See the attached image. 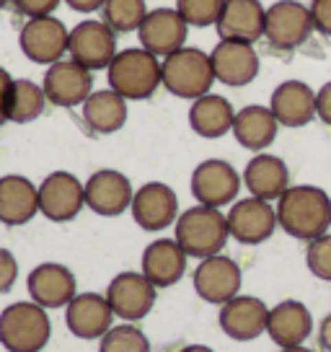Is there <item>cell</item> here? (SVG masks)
<instances>
[{
	"instance_id": "6da1fadb",
	"label": "cell",
	"mask_w": 331,
	"mask_h": 352,
	"mask_svg": "<svg viewBox=\"0 0 331 352\" xmlns=\"http://www.w3.org/2000/svg\"><path fill=\"white\" fill-rule=\"evenodd\" d=\"M275 208L277 226L298 241H313L331 228V197L321 187L290 184Z\"/></svg>"
},
{
	"instance_id": "7a4b0ae2",
	"label": "cell",
	"mask_w": 331,
	"mask_h": 352,
	"mask_svg": "<svg viewBox=\"0 0 331 352\" xmlns=\"http://www.w3.org/2000/svg\"><path fill=\"white\" fill-rule=\"evenodd\" d=\"M109 88L117 91L122 99L127 101H145L150 99L158 88L163 86V73H161V57L148 52L143 47H130L119 50L117 57L106 67Z\"/></svg>"
},
{
	"instance_id": "3957f363",
	"label": "cell",
	"mask_w": 331,
	"mask_h": 352,
	"mask_svg": "<svg viewBox=\"0 0 331 352\" xmlns=\"http://www.w3.org/2000/svg\"><path fill=\"white\" fill-rule=\"evenodd\" d=\"M174 226H176L174 239L194 259H207V256L222 254L225 243L231 239L225 212L215 208H205V205H194V208L184 210Z\"/></svg>"
},
{
	"instance_id": "277c9868",
	"label": "cell",
	"mask_w": 331,
	"mask_h": 352,
	"mask_svg": "<svg viewBox=\"0 0 331 352\" xmlns=\"http://www.w3.org/2000/svg\"><path fill=\"white\" fill-rule=\"evenodd\" d=\"M52 340L47 308L34 300H19L0 311V344L8 352H42Z\"/></svg>"
},
{
	"instance_id": "5b68a950",
	"label": "cell",
	"mask_w": 331,
	"mask_h": 352,
	"mask_svg": "<svg viewBox=\"0 0 331 352\" xmlns=\"http://www.w3.org/2000/svg\"><path fill=\"white\" fill-rule=\"evenodd\" d=\"M161 73H163V86L168 94L176 99L197 101L199 96L210 94L215 83V70H212L210 52L199 47H181L174 55L161 60Z\"/></svg>"
},
{
	"instance_id": "8992f818",
	"label": "cell",
	"mask_w": 331,
	"mask_h": 352,
	"mask_svg": "<svg viewBox=\"0 0 331 352\" xmlns=\"http://www.w3.org/2000/svg\"><path fill=\"white\" fill-rule=\"evenodd\" d=\"M192 197L197 199V205L205 208H231L238 199V192L243 187V176L222 158H207L192 171Z\"/></svg>"
},
{
	"instance_id": "52a82bcc",
	"label": "cell",
	"mask_w": 331,
	"mask_h": 352,
	"mask_svg": "<svg viewBox=\"0 0 331 352\" xmlns=\"http://www.w3.org/2000/svg\"><path fill=\"white\" fill-rule=\"evenodd\" d=\"M316 32L310 8L298 0H277L266 8L264 19V39L275 50H298Z\"/></svg>"
},
{
	"instance_id": "ba28073f",
	"label": "cell",
	"mask_w": 331,
	"mask_h": 352,
	"mask_svg": "<svg viewBox=\"0 0 331 352\" xmlns=\"http://www.w3.org/2000/svg\"><path fill=\"white\" fill-rule=\"evenodd\" d=\"M117 32H111L104 21L86 19L70 29V42H67V55L76 60L78 65L89 67L91 73L106 70L111 60L117 57Z\"/></svg>"
},
{
	"instance_id": "9c48e42d",
	"label": "cell",
	"mask_w": 331,
	"mask_h": 352,
	"mask_svg": "<svg viewBox=\"0 0 331 352\" xmlns=\"http://www.w3.org/2000/svg\"><path fill=\"white\" fill-rule=\"evenodd\" d=\"M67 42H70V29L55 16L29 19L19 34L23 57L47 67L60 63L67 55Z\"/></svg>"
},
{
	"instance_id": "30bf717a",
	"label": "cell",
	"mask_w": 331,
	"mask_h": 352,
	"mask_svg": "<svg viewBox=\"0 0 331 352\" xmlns=\"http://www.w3.org/2000/svg\"><path fill=\"white\" fill-rule=\"evenodd\" d=\"M228 218V231L231 239H236L243 246H259V243L269 241L277 226V208L272 202L259 197H243L236 199L231 210L225 212Z\"/></svg>"
},
{
	"instance_id": "8fae6325",
	"label": "cell",
	"mask_w": 331,
	"mask_h": 352,
	"mask_svg": "<svg viewBox=\"0 0 331 352\" xmlns=\"http://www.w3.org/2000/svg\"><path fill=\"white\" fill-rule=\"evenodd\" d=\"M39 187V212L52 223H70L86 208V187L70 171H52Z\"/></svg>"
},
{
	"instance_id": "7c38bea8",
	"label": "cell",
	"mask_w": 331,
	"mask_h": 352,
	"mask_svg": "<svg viewBox=\"0 0 331 352\" xmlns=\"http://www.w3.org/2000/svg\"><path fill=\"white\" fill-rule=\"evenodd\" d=\"M192 283H194V293L205 303L222 306V303H228L231 298L241 293L243 272L231 256L215 254V256H207V259H199Z\"/></svg>"
},
{
	"instance_id": "4fadbf2b",
	"label": "cell",
	"mask_w": 331,
	"mask_h": 352,
	"mask_svg": "<svg viewBox=\"0 0 331 352\" xmlns=\"http://www.w3.org/2000/svg\"><path fill=\"white\" fill-rule=\"evenodd\" d=\"M155 290L158 287L143 275V272H119L106 287V300H109L114 316L122 321H143L155 306Z\"/></svg>"
},
{
	"instance_id": "5bb4252c",
	"label": "cell",
	"mask_w": 331,
	"mask_h": 352,
	"mask_svg": "<svg viewBox=\"0 0 331 352\" xmlns=\"http://www.w3.org/2000/svg\"><path fill=\"white\" fill-rule=\"evenodd\" d=\"M130 212H133L135 223L148 233L171 228L181 215L176 192L163 182H145L140 189H135Z\"/></svg>"
},
{
	"instance_id": "9a60e30c",
	"label": "cell",
	"mask_w": 331,
	"mask_h": 352,
	"mask_svg": "<svg viewBox=\"0 0 331 352\" xmlns=\"http://www.w3.org/2000/svg\"><path fill=\"white\" fill-rule=\"evenodd\" d=\"M215 80L228 88H243L254 83L262 60L254 44L249 42H233V39H220L210 52Z\"/></svg>"
},
{
	"instance_id": "2e32d148",
	"label": "cell",
	"mask_w": 331,
	"mask_h": 352,
	"mask_svg": "<svg viewBox=\"0 0 331 352\" xmlns=\"http://www.w3.org/2000/svg\"><path fill=\"white\" fill-rule=\"evenodd\" d=\"M42 88L47 94V101L55 107H62V109L83 107V101L93 94V73L89 67L78 65L76 60H60L47 67Z\"/></svg>"
},
{
	"instance_id": "e0dca14e",
	"label": "cell",
	"mask_w": 331,
	"mask_h": 352,
	"mask_svg": "<svg viewBox=\"0 0 331 352\" xmlns=\"http://www.w3.org/2000/svg\"><path fill=\"white\" fill-rule=\"evenodd\" d=\"M86 208L101 218H117L133 205V182L117 168H99L86 179Z\"/></svg>"
},
{
	"instance_id": "ac0fdd59",
	"label": "cell",
	"mask_w": 331,
	"mask_h": 352,
	"mask_svg": "<svg viewBox=\"0 0 331 352\" xmlns=\"http://www.w3.org/2000/svg\"><path fill=\"white\" fill-rule=\"evenodd\" d=\"M26 290L42 308H65L78 296V280L73 270L60 262L36 264L26 277Z\"/></svg>"
},
{
	"instance_id": "d6986e66",
	"label": "cell",
	"mask_w": 331,
	"mask_h": 352,
	"mask_svg": "<svg viewBox=\"0 0 331 352\" xmlns=\"http://www.w3.org/2000/svg\"><path fill=\"white\" fill-rule=\"evenodd\" d=\"M187 34L189 23L181 19V13L176 8H155L148 11L143 26L137 29L140 36V47L153 52L155 57H168L176 50L187 47Z\"/></svg>"
},
{
	"instance_id": "ffe728a7",
	"label": "cell",
	"mask_w": 331,
	"mask_h": 352,
	"mask_svg": "<svg viewBox=\"0 0 331 352\" xmlns=\"http://www.w3.org/2000/svg\"><path fill=\"white\" fill-rule=\"evenodd\" d=\"M266 319H269V306L264 300L241 293L228 303H222L218 314L222 334L236 342H251L266 334Z\"/></svg>"
},
{
	"instance_id": "44dd1931",
	"label": "cell",
	"mask_w": 331,
	"mask_h": 352,
	"mask_svg": "<svg viewBox=\"0 0 331 352\" xmlns=\"http://www.w3.org/2000/svg\"><path fill=\"white\" fill-rule=\"evenodd\" d=\"M65 324L78 340H101L114 327V311L101 293H78L65 306Z\"/></svg>"
},
{
	"instance_id": "7402d4cb",
	"label": "cell",
	"mask_w": 331,
	"mask_h": 352,
	"mask_svg": "<svg viewBox=\"0 0 331 352\" xmlns=\"http://www.w3.org/2000/svg\"><path fill=\"white\" fill-rule=\"evenodd\" d=\"M269 109L279 127L298 130L316 120V91L303 80H282L272 91Z\"/></svg>"
},
{
	"instance_id": "603a6c76",
	"label": "cell",
	"mask_w": 331,
	"mask_h": 352,
	"mask_svg": "<svg viewBox=\"0 0 331 352\" xmlns=\"http://www.w3.org/2000/svg\"><path fill=\"white\" fill-rule=\"evenodd\" d=\"M264 19L266 8L262 0H225L215 29L220 39L254 44L264 36Z\"/></svg>"
},
{
	"instance_id": "cb8c5ba5",
	"label": "cell",
	"mask_w": 331,
	"mask_h": 352,
	"mask_svg": "<svg viewBox=\"0 0 331 352\" xmlns=\"http://www.w3.org/2000/svg\"><path fill=\"white\" fill-rule=\"evenodd\" d=\"M39 215V187L21 174L0 176V223L16 228Z\"/></svg>"
},
{
	"instance_id": "d4e9b609",
	"label": "cell",
	"mask_w": 331,
	"mask_h": 352,
	"mask_svg": "<svg viewBox=\"0 0 331 352\" xmlns=\"http://www.w3.org/2000/svg\"><path fill=\"white\" fill-rule=\"evenodd\" d=\"M187 262L189 254L181 249L176 239H155L145 246L140 272L155 287H171L187 275Z\"/></svg>"
},
{
	"instance_id": "484cf974",
	"label": "cell",
	"mask_w": 331,
	"mask_h": 352,
	"mask_svg": "<svg viewBox=\"0 0 331 352\" xmlns=\"http://www.w3.org/2000/svg\"><path fill=\"white\" fill-rule=\"evenodd\" d=\"M241 176L249 195L266 202H277L290 189V168L279 155L272 153H256Z\"/></svg>"
},
{
	"instance_id": "4316f807",
	"label": "cell",
	"mask_w": 331,
	"mask_h": 352,
	"mask_svg": "<svg viewBox=\"0 0 331 352\" xmlns=\"http://www.w3.org/2000/svg\"><path fill=\"white\" fill-rule=\"evenodd\" d=\"M313 331V316L306 303L300 300H282L275 308H269L266 319V334L277 347H298Z\"/></svg>"
},
{
	"instance_id": "83f0119b",
	"label": "cell",
	"mask_w": 331,
	"mask_h": 352,
	"mask_svg": "<svg viewBox=\"0 0 331 352\" xmlns=\"http://www.w3.org/2000/svg\"><path fill=\"white\" fill-rule=\"evenodd\" d=\"M277 130H279V122L275 120L272 109L251 104V107L236 111L231 132L241 148L251 151V153H264L266 148L275 143Z\"/></svg>"
},
{
	"instance_id": "f1b7e54d",
	"label": "cell",
	"mask_w": 331,
	"mask_h": 352,
	"mask_svg": "<svg viewBox=\"0 0 331 352\" xmlns=\"http://www.w3.org/2000/svg\"><path fill=\"white\" fill-rule=\"evenodd\" d=\"M233 120H236V109L225 96L218 94H205L197 101H192L189 107V127L197 132L199 138L207 140H218L222 135L233 130Z\"/></svg>"
},
{
	"instance_id": "f546056e",
	"label": "cell",
	"mask_w": 331,
	"mask_h": 352,
	"mask_svg": "<svg viewBox=\"0 0 331 352\" xmlns=\"http://www.w3.org/2000/svg\"><path fill=\"white\" fill-rule=\"evenodd\" d=\"M83 120L89 124L91 132L96 135H114L124 127L127 122V99H122L117 91L111 88H101V91H93L89 99L83 101Z\"/></svg>"
},
{
	"instance_id": "4dcf8cb0",
	"label": "cell",
	"mask_w": 331,
	"mask_h": 352,
	"mask_svg": "<svg viewBox=\"0 0 331 352\" xmlns=\"http://www.w3.org/2000/svg\"><path fill=\"white\" fill-rule=\"evenodd\" d=\"M47 104H49V101H47V94L39 83H34L29 78H16V80H13L8 122L29 124V122L39 120V117L45 114Z\"/></svg>"
},
{
	"instance_id": "1f68e13d",
	"label": "cell",
	"mask_w": 331,
	"mask_h": 352,
	"mask_svg": "<svg viewBox=\"0 0 331 352\" xmlns=\"http://www.w3.org/2000/svg\"><path fill=\"white\" fill-rule=\"evenodd\" d=\"M148 16L145 0H106L101 8V21L117 34L137 32Z\"/></svg>"
},
{
	"instance_id": "d6a6232c",
	"label": "cell",
	"mask_w": 331,
	"mask_h": 352,
	"mask_svg": "<svg viewBox=\"0 0 331 352\" xmlns=\"http://www.w3.org/2000/svg\"><path fill=\"white\" fill-rule=\"evenodd\" d=\"M99 352H150V340L130 321L111 327L99 340Z\"/></svg>"
},
{
	"instance_id": "836d02e7",
	"label": "cell",
	"mask_w": 331,
	"mask_h": 352,
	"mask_svg": "<svg viewBox=\"0 0 331 352\" xmlns=\"http://www.w3.org/2000/svg\"><path fill=\"white\" fill-rule=\"evenodd\" d=\"M222 3H225V0H176V11L181 13V19H184L189 26L207 29V26H215V23H218Z\"/></svg>"
},
{
	"instance_id": "e575fe53",
	"label": "cell",
	"mask_w": 331,
	"mask_h": 352,
	"mask_svg": "<svg viewBox=\"0 0 331 352\" xmlns=\"http://www.w3.org/2000/svg\"><path fill=\"white\" fill-rule=\"evenodd\" d=\"M306 264H308L313 277H319L323 283H331V233H323L319 239L308 241Z\"/></svg>"
},
{
	"instance_id": "d590c367",
	"label": "cell",
	"mask_w": 331,
	"mask_h": 352,
	"mask_svg": "<svg viewBox=\"0 0 331 352\" xmlns=\"http://www.w3.org/2000/svg\"><path fill=\"white\" fill-rule=\"evenodd\" d=\"M11 3L26 19H39V16H52L62 0H11Z\"/></svg>"
},
{
	"instance_id": "8d00e7d4",
	"label": "cell",
	"mask_w": 331,
	"mask_h": 352,
	"mask_svg": "<svg viewBox=\"0 0 331 352\" xmlns=\"http://www.w3.org/2000/svg\"><path fill=\"white\" fill-rule=\"evenodd\" d=\"M16 277H19V262L8 249L0 246V296L8 293L16 285Z\"/></svg>"
},
{
	"instance_id": "74e56055",
	"label": "cell",
	"mask_w": 331,
	"mask_h": 352,
	"mask_svg": "<svg viewBox=\"0 0 331 352\" xmlns=\"http://www.w3.org/2000/svg\"><path fill=\"white\" fill-rule=\"evenodd\" d=\"M308 8L316 32H321L323 36H331V0H313Z\"/></svg>"
},
{
	"instance_id": "f35d334b",
	"label": "cell",
	"mask_w": 331,
	"mask_h": 352,
	"mask_svg": "<svg viewBox=\"0 0 331 352\" xmlns=\"http://www.w3.org/2000/svg\"><path fill=\"white\" fill-rule=\"evenodd\" d=\"M13 80L11 73L5 67H0V124L8 122V109H11V94H13Z\"/></svg>"
},
{
	"instance_id": "ab89813d",
	"label": "cell",
	"mask_w": 331,
	"mask_h": 352,
	"mask_svg": "<svg viewBox=\"0 0 331 352\" xmlns=\"http://www.w3.org/2000/svg\"><path fill=\"white\" fill-rule=\"evenodd\" d=\"M316 117L331 127V80L316 91Z\"/></svg>"
},
{
	"instance_id": "60d3db41",
	"label": "cell",
	"mask_w": 331,
	"mask_h": 352,
	"mask_svg": "<svg viewBox=\"0 0 331 352\" xmlns=\"http://www.w3.org/2000/svg\"><path fill=\"white\" fill-rule=\"evenodd\" d=\"M62 3H67L78 13H93V11H101L106 0H62Z\"/></svg>"
},
{
	"instance_id": "b9f144b4",
	"label": "cell",
	"mask_w": 331,
	"mask_h": 352,
	"mask_svg": "<svg viewBox=\"0 0 331 352\" xmlns=\"http://www.w3.org/2000/svg\"><path fill=\"white\" fill-rule=\"evenodd\" d=\"M319 347L323 352H331V314H326L319 324Z\"/></svg>"
},
{
	"instance_id": "7bdbcfd3",
	"label": "cell",
	"mask_w": 331,
	"mask_h": 352,
	"mask_svg": "<svg viewBox=\"0 0 331 352\" xmlns=\"http://www.w3.org/2000/svg\"><path fill=\"white\" fill-rule=\"evenodd\" d=\"M179 352H215V350L207 347V344H187V347H181Z\"/></svg>"
},
{
	"instance_id": "ee69618b",
	"label": "cell",
	"mask_w": 331,
	"mask_h": 352,
	"mask_svg": "<svg viewBox=\"0 0 331 352\" xmlns=\"http://www.w3.org/2000/svg\"><path fill=\"white\" fill-rule=\"evenodd\" d=\"M279 352H316V350H310V347H303V344H298V347H282Z\"/></svg>"
},
{
	"instance_id": "f6af8a7d",
	"label": "cell",
	"mask_w": 331,
	"mask_h": 352,
	"mask_svg": "<svg viewBox=\"0 0 331 352\" xmlns=\"http://www.w3.org/2000/svg\"><path fill=\"white\" fill-rule=\"evenodd\" d=\"M8 3H11V0H0V8H5V6H8Z\"/></svg>"
}]
</instances>
